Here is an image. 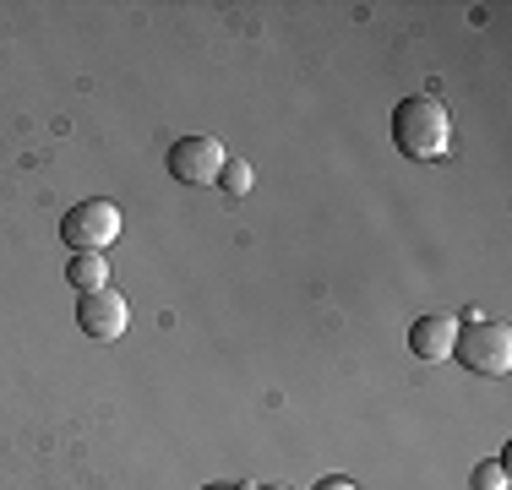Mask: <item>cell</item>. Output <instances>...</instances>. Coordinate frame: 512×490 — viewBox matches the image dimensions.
I'll return each instance as SVG.
<instances>
[{"label": "cell", "instance_id": "obj_1", "mask_svg": "<svg viewBox=\"0 0 512 490\" xmlns=\"http://www.w3.org/2000/svg\"><path fill=\"white\" fill-rule=\"evenodd\" d=\"M393 142L404 158H420V164H431V158H442L447 147H453V120H447V104L431 93H414L404 104L393 109Z\"/></svg>", "mask_w": 512, "mask_h": 490}, {"label": "cell", "instance_id": "obj_2", "mask_svg": "<svg viewBox=\"0 0 512 490\" xmlns=\"http://www.w3.org/2000/svg\"><path fill=\"white\" fill-rule=\"evenodd\" d=\"M453 360L474 376H507L512 371V327L507 322H469L458 327V343H453Z\"/></svg>", "mask_w": 512, "mask_h": 490}, {"label": "cell", "instance_id": "obj_3", "mask_svg": "<svg viewBox=\"0 0 512 490\" xmlns=\"http://www.w3.org/2000/svg\"><path fill=\"white\" fill-rule=\"evenodd\" d=\"M115 235H120V207L104 202V196H88V202H77L60 218V240L71 251H104Z\"/></svg>", "mask_w": 512, "mask_h": 490}, {"label": "cell", "instance_id": "obj_4", "mask_svg": "<svg viewBox=\"0 0 512 490\" xmlns=\"http://www.w3.org/2000/svg\"><path fill=\"white\" fill-rule=\"evenodd\" d=\"M224 142L218 137H180L169 147V175L180 180V186H218V175H224Z\"/></svg>", "mask_w": 512, "mask_h": 490}, {"label": "cell", "instance_id": "obj_5", "mask_svg": "<svg viewBox=\"0 0 512 490\" xmlns=\"http://www.w3.org/2000/svg\"><path fill=\"white\" fill-rule=\"evenodd\" d=\"M77 327H82L88 338H104V343L120 338V333L131 327L126 294H120V289H88V294L77 300Z\"/></svg>", "mask_w": 512, "mask_h": 490}, {"label": "cell", "instance_id": "obj_6", "mask_svg": "<svg viewBox=\"0 0 512 490\" xmlns=\"http://www.w3.org/2000/svg\"><path fill=\"white\" fill-rule=\"evenodd\" d=\"M453 343H458V322L453 316H414V327H409V354L414 360H453Z\"/></svg>", "mask_w": 512, "mask_h": 490}, {"label": "cell", "instance_id": "obj_7", "mask_svg": "<svg viewBox=\"0 0 512 490\" xmlns=\"http://www.w3.org/2000/svg\"><path fill=\"white\" fill-rule=\"evenodd\" d=\"M66 278H71V289H77V294L109 289V262H104V251H77V256H71V267H66Z\"/></svg>", "mask_w": 512, "mask_h": 490}, {"label": "cell", "instance_id": "obj_8", "mask_svg": "<svg viewBox=\"0 0 512 490\" xmlns=\"http://www.w3.org/2000/svg\"><path fill=\"white\" fill-rule=\"evenodd\" d=\"M218 186H224L229 196H246V191H251V164H246V158H224V175H218Z\"/></svg>", "mask_w": 512, "mask_h": 490}, {"label": "cell", "instance_id": "obj_9", "mask_svg": "<svg viewBox=\"0 0 512 490\" xmlns=\"http://www.w3.org/2000/svg\"><path fill=\"white\" fill-rule=\"evenodd\" d=\"M474 490H507V463L502 458H485L474 469Z\"/></svg>", "mask_w": 512, "mask_h": 490}, {"label": "cell", "instance_id": "obj_10", "mask_svg": "<svg viewBox=\"0 0 512 490\" xmlns=\"http://www.w3.org/2000/svg\"><path fill=\"white\" fill-rule=\"evenodd\" d=\"M316 490H360V485H355V480H344V474H333V480H322Z\"/></svg>", "mask_w": 512, "mask_h": 490}, {"label": "cell", "instance_id": "obj_11", "mask_svg": "<svg viewBox=\"0 0 512 490\" xmlns=\"http://www.w3.org/2000/svg\"><path fill=\"white\" fill-rule=\"evenodd\" d=\"M202 490H235V485H202Z\"/></svg>", "mask_w": 512, "mask_h": 490}, {"label": "cell", "instance_id": "obj_12", "mask_svg": "<svg viewBox=\"0 0 512 490\" xmlns=\"http://www.w3.org/2000/svg\"><path fill=\"white\" fill-rule=\"evenodd\" d=\"M262 490H289V485H262Z\"/></svg>", "mask_w": 512, "mask_h": 490}]
</instances>
